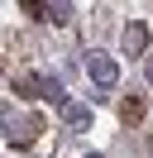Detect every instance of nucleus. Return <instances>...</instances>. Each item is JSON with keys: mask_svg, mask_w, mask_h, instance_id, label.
I'll list each match as a JSON object with an SVG mask.
<instances>
[{"mask_svg": "<svg viewBox=\"0 0 153 158\" xmlns=\"http://www.w3.org/2000/svg\"><path fill=\"white\" fill-rule=\"evenodd\" d=\"M5 139H14V144H34V139H38V120H34V115L5 120Z\"/></svg>", "mask_w": 153, "mask_h": 158, "instance_id": "1", "label": "nucleus"}, {"mask_svg": "<svg viewBox=\"0 0 153 158\" xmlns=\"http://www.w3.org/2000/svg\"><path fill=\"white\" fill-rule=\"evenodd\" d=\"M86 72H91V81H96L101 91H110V86H115V77H120L110 58H91V62H86Z\"/></svg>", "mask_w": 153, "mask_h": 158, "instance_id": "2", "label": "nucleus"}, {"mask_svg": "<svg viewBox=\"0 0 153 158\" xmlns=\"http://www.w3.org/2000/svg\"><path fill=\"white\" fill-rule=\"evenodd\" d=\"M143 48H148V29H143V24H129V29H124V53L139 58Z\"/></svg>", "mask_w": 153, "mask_h": 158, "instance_id": "3", "label": "nucleus"}, {"mask_svg": "<svg viewBox=\"0 0 153 158\" xmlns=\"http://www.w3.org/2000/svg\"><path fill=\"white\" fill-rule=\"evenodd\" d=\"M120 120H124V125H139V120H143V101L139 96H124L120 101Z\"/></svg>", "mask_w": 153, "mask_h": 158, "instance_id": "4", "label": "nucleus"}, {"mask_svg": "<svg viewBox=\"0 0 153 158\" xmlns=\"http://www.w3.org/2000/svg\"><path fill=\"white\" fill-rule=\"evenodd\" d=\"M62 120H67L72 129H86V125H91V110H86V106H67V110H62Z\"/></svg>", "mask_w": 153, "mask_h": 158, "instance_id": "5", "label": "nucleus"}, {"mask_svg": "<svg viewBox=\"0 0 153 158\" xmlns=\"http://www.w3.org/2000/svg\"><path fill=\"white\" fill-rule=\"evenodd\" d=\"M48 19L53 24H67L72 15H67V0H48Z\"/></svg>", "mask_w": 153, "mask_h": 158, "instance_id": "6", "label": "nucleus"}, {"mask_svg": "<svg viewBox=\"0 0 153 158\" xmlns=\"http://www.w3.org/2000/svg\"><path fill=\"white\" fill-rule=\"evenodd\" d=\"M19 5H24L34 19H48V0H19Z\"/></svg>", "mask_w": 153, "mask_h": 158, "instance_id": "7", "label": "nucleus"}, {"mask_svg": "<svg viewBox=\"0 0 153 158\" xmlns=\"http://www.w3.org/2000/svg\"><path fill=\"white\" fill-rule=\"evenodd\" d=\"M143 77H148V81H153V58H148V62H143Z\"/></svg>", "mask_w": 153, "mask_h": 158, "instance_id": "8", "label": "nucleus"}, {"mask_svg": "<svg viewBox=\"0 0 153 158\" xmlns=\"http://www.w3.org/2000/svg\"><path fill=\"white\" fill-rule=\"evenodd\" d=\"M86 158H101V153H86Z\"/></svg>", "mask_w": 153, "mask_h": 158, "instance_id": "9", "label": "nucleus"}]
</instances>
